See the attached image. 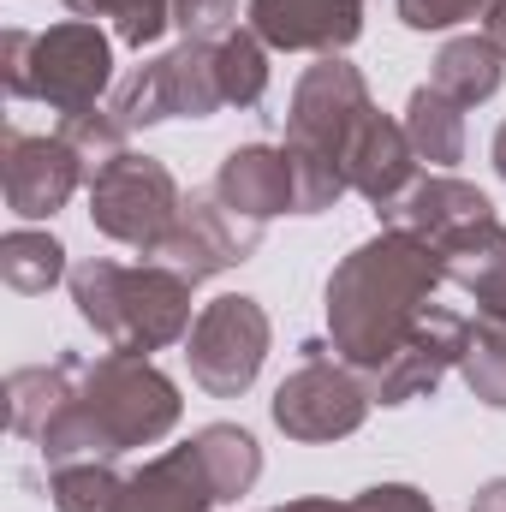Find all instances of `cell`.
Instances as JSON below:
<instances>
[{"label":"cell","instance_id":"obj_1","mask_svg":"<svg viewBox=\"0 0 506 512\" xmlns=\"http://www.w3.org/2000/svg\"><path fill=\"white\" fill-rule=\"evenodd\" d=\"M441 286H447V256L417 233L381 227L376 239H364L328 274V334L340 364L358 370V382L381 370L405 346V334L429 316Z\"/></svg>","mask_w":506,"mask_h":512},{"label":"cell","instance_id":"obj_2","mask_svg":"<svg viewBox=\"0 0 506 512\" xmlns=\"http://www.w3.org/2000/svg\"><path fill=\"white\" fill-rule=\"evenodd\" d=\"M179 411H185L179 387L149 358H137V352L78 358L72 399L36 435V453L48 459V471L78 465V459H120L131 447H155L161 435H173Z\"/></svg>","mask_w":506,"mask_h":512},{"label":"cell","instance_id":"obj_3","mask_svg":"<svg viewBox=\"0 0 506 512\" xmlns=\"http://www.w3.org/2000/svg\"><path fill=\"white\" fill-rule=\"evenodd\" d=\"M370 108L376 102H370L364 72L340 54H322L298 78L292 108H286V155H292V185H298L292 215H322L352 191L340 173V155H346L352 131L364 126Z\"/></svg>","mask_w":506,"mask_h":512},{"label":"cell","instance_id":"obj_4","mask_svg":"<svg viewBox=\"0 0 506 512\" xmlns=\"http://www.w3.org/2000/svg\"><path fill=\"white\" fill-rule=\"evenodd\" d=\"M72 304L114 352H137V358L191 334V280L167 262L90 256L72 268Z\"/></svg>","mask_w":506,"mask_h":512},{"label":"cell","instance_id":"obj_5","mask_svg":"<svg viewBox=\"0 0 506 512\" xmlns=\"http://www.w3.org/2000/svg\"><path fill=\"white\" fill-rule=\"evenodd\" d=\"M0 72L18 102H48L66 120L96 108V96L114 84V48L90 18H66L48 30H6Z\"/></svg>","mask_w":506,"mask_h":512},{"label":"cell","instance_id":"obj_6","mask_svg":"<svg viewBox=\"0 0 506 512\" xmlns=\"http://www.w3.org/2000/svg\"><path fill=\"white\" fill-rule=\"evenodd\" d=\"M185 215V191L167 173V161L155 155H114L108 167L90 173V221L96 233H108L114 245H131L149 262H161L173 227Z\"/></svg>","mask_w":506,"mask_h":512},{"label":"cell","instance_id":"obj_7","mask_svg":"<svg viewBox=\"0 0 506 512\" xmlns=\"http://www.w3.org/2000/svg\"><path fill=\"white\" fill-rule=\"evenodd\" d=\"M370 387L358 382V370L334 364V352L322 340L304 346V364L274 387V423L280 435L304 441V447H322V441H346L364 429L370 417Z\"/></svg>","mask_w":506,"mask_h":512},{"label":"cell","instance_id":"obj_8","mask_svg":"<svg viewBox=\"0 0 506 512\" xmlns=\"http://www.w3.org/2000/svg\"><path fill=\"white\" fill-rule=\"evenodd\" d=\"M215 108H227L215 42H179L161 60L137 66L126 84L114 90V120L126 131L161 126V120H209Z\"/></svg>","mask_w":506,"mask_h":512},{"label":"cell","instance_id":"obj_9","mask_svg":"<svg viewBox=\"0 0 506 512\" xmlns=\"http://www.w3.org/2000/svg\"><path fill=\"white\" fill-rule=\"evenodd\" d=\"M268 310L245 298V292H227L215 304L197 310L191 334H185V358H191V382L215 399H239L245 387L262 376V358H268Z\"/></svg>","mask_w":506,"mask_h":512},{"label":"cell","instance_id":"obj_10","mask_svg":"<svg viewBox=\"0 0 506 512\" xmlns=\"http://www.w3.org/2000/svg\"><path fill=\"white\" fill-rule=\"evenodd\" d=\"M0 185H6V209L24 221H48L54 209L72 203L78 185H90V161L54 131V137H30V131H6L0 137Z\"/></svg>","mask_w":506,"mask_h":512},{"label":"cell","instance_id":"obj_11","mask_svg":"<svg viewBox=\"0 0 506 512\" xmlns=\"http://www.w3.org/2000/svg\"><path fill=\"white\" fill-rule=\"evenodd\" d=\"M465 334H471V322L459 316V310H447V304H429V316L405 334V346L364 376L370 387V399L376 405H405V399H423V393H435L447 370H459V352H465Z\"/></svg>","mask_w":506,"mask_h":512},{"label":"cell","instance_id":"obj_12","mask_svg":"<svg viewBox=\"0 0 506 512\" xmlns=\"http://www.w3.org/2000/svg\"><path fill=\"white\" fill-rule=\"evenodd\" d=\"M256 239H262L256 221L233 215L215 191H191V197H185V215H179V227H173V239H167V251H161V262L179 268V274L197 286V280H215V274L239 268V262L256 251Z\"/></svg>","mask_w":506,"mask_h":512},{"label":"cell","instance_id":"obj_13","mask_svg":"<svg viewBox=\"0 0 506 512\" xmlns=\"http://www.w3.org/2000/svg\"><path fill=\"white\" fill-rule=\"evenodd\" d=\"M381 221L399 227V233H417L423 245H435V251L447 256L453 245H465L471 233L495 227L501 215H495V203H489L477 185H465V179H453V173H429V179H417L393 209H381Z\"/></svg>","mask_w":506,"mask_h":512},{"label":"cell","instance_id":"obj_14","mask_svg":"<svg viewBox=\"0 0 506 512\" xmlns=\"http://www.w3.org/2000/svg\"><path fill=\"white\" fill-rule=\"evenodd\" d=\"M245 18L280 54H340L364 36V0H251Z\"/></svg>","mask_w":506,"mask_h":512},{"label":"cell","instance_id":"obj_15","mask_svg":"<svg viewBox=\"0 0 506 512\" xmlns=\"http://www.w3.org/2000/svg\"><path fill=\"white\" fill-rule=\"evenodd\" d=\"M340 173H346V185L364 203H376V215H381V209H393L417 185V149H411V137H405L399 120H387L381 108H370L364 126L352 131L346 155H340Z\"/></svg>","mask_w":506,"mask_h":512},{"label":"cell","instance_id":"obj_16","mask_svg":"<svg viewBox=\"0 0 506 512\" xmlns=\"http://www.w3.org/2000/svg\"><path fill=\"white\" fill-rule=\"evenodd\" d=\"M215 197L233 215L256 221V227H268L274 215H292V203H298L292 155L274 149V143H239V149H227V161L215 173Z\"/></svg>","mask_w":506,"mask_h":512},{"label":"cell","instance_id":"obj_17","mask_svg":"<svg viewBox=\"0 0 506 512\" xmlns=\"http://www.w3.org/2000/svg\"><path fill=\"white\" fill-rule=\"evenodd\" d=\"M215 483L197 459V447H173L149 459L137 477H126V512H215Z\"/></svg>","mask_w":506,"mask_h":512},{"label":"cell","instance_id":"obj_18","mask_svg":"<svg viewBox=\"0 0 506 512\" xmlns=\"http://www.w3.org/2000/svg\"><path fill=\"white\" fill-rule=\"evenodd\" d=\"M506 78V54L501 42L483 30V36H453L441 54H435V90L441 96H453L459 108H477V102H489L495 90H501Z\"/></svg>","mask_w":506,"mask_h":512},{"label":"cell","instance_id":"obj_19","mask_svg":"<svg viewBox=\"0 0 506 512\" xmlns=\"http://www.w3.org/2000/svg\"><path fill=\"white\" fill-rule=\"evenodd\" d=\"M72 376H78V352H66V358H54V364L12 370V376H6V423H12V435L36 441V435L54 423V411L72 399Z\"/></svg>","mask_w":506,"mask_h":512},{"label":"cell","instance_id":"obj_20","mask_svg":"<svg viewBox=\"0 0 506 512\" xmlns=\"http://www.w3.org/2000/svg\"><path fill=\"white\" fill-rule=\"evenodd\" d=\"M191 447H197V459H203V471H209L221 507H233L239 495L256 489V477H262V447H256L251 429H239V423H209V429L191 435Z\"/></svg>","mask_w":506,"mask_h":512},{"label":"cell","instance_id":"obj_21","mask_svg":"<svg viewBox=\"0 0 506 512\" xmlns=\"http://www.w3.org/2000/svg\"><path fill=\"white\" fill-rule=\"evenodd\" d=\"M447 280L459 292H471L483 316H501L506 322V227L501 221L447 251Z\"/></svg>","mask_w":506,"mask_h":512},{"label":"cell","instance_id":"obj_22","mask_svg":"<svg viewBox=\"0 0 506 512\" xmlns=\"http://www.w3.org/2000/svg\"><path fill=\"white\" fill-rule=\"evenodd\" d=\"M399 126H405V137H411L417 161H429V167H453V161H465V108H459L453 96H441L435 84L411 90Z\"/></svg>","mask_w":506,"mask_h":512},{"label":"cell","instance_id":"obj_23","mask_svg":"<svg viewBox=\"0 0 506 512\" xmlns=\"http://www.w3.org/2000/svg\"><path fill=\"white\" fill-rule=\"evenodd\" d=\"M0 280H6L12 292H24V298H36V292L72 280L66 245H60L54 233H24V227L6 233V239H0Z\"/></svg>","mask_w":506,"mask_h":512},{"label":"cell","instance_id":"obj_24","mask_svg":"<svg viewBox=\"0 0 506 512\" xmlns=\"http://www.w3.org/2000/svg\"><path fill=\"white\" fill-rule=\"evenodd\" d=\"M48 501L54 512H126V477L108 459H78L54 471Z\"/></svg>","mask_w":506,"mask_h":512},{"label":"cell","instance_id":"obj_25","mask_svg":"<svg viewBox=\"0 0 506 512\" xmlns=\"http://www.w3.org/2000/svg\"><path fill=\"white\" fill-rule=\"evenodd\" d=\"M215 66H221V96L227 108H256L268 90V42L256 30H227L215 42Z\"/></svg>","mask_w":506,"mask_h":512},{"label":"cell","instance_id":"obj_26","mask_svg":"<svg viewBox=\"0 0 506 512\" xmlns=\"http://www.w3.org/2000/svg\"><path fill=\"white\" fill-rule=\"evenodd\" d=\"M459 376L471 382V393L483 405L506 411V322L501 316H477L471 322L465 352H459Z\"/></svg>","mask_w":506,"mask_h":512},{"label":"cell","instance_id":"obj_27","mask_svg":"<svg viewBox=\"0 0 506 512\" xmlns=\"http://www.w3.org/2000/svg\"><path fill=\"white\" fill-rule=\"evenodd\" d=\"M66 12H78L90 24L114 18L126 48H149V42H161L173 30V0H66Z\"/></svg>","mask_w":506,"mask_h":512},{"label":"cell","instance_id":"obj_28","mask_svg":"<svg viewBox=\"0 0 506 512\" xmlns=\"http://www.w3.org/2000/svg\"><path fill=\"white\" fill-rule=\"evenodd\" d=\"M60 137H66V143L90 161V173H96V167H108L114 155H126L131 131L114 120V108H84V114H66V120H60Z\"/></svg>","mask_w":506,"mask_h":512},{"label":"cell","instance_id":"obj_29","mask_svg":"<svg viewBox=\"0 0 506 512\" xmlns=\"http://www.w3.org/2000/svg\"><path fill=\"white\" fill-rule=\"evenodd\" d=\"M173 24L185 30V42H221L227 30H239V0H173Z\"/></svg>","mask_w":506,"mask_h":512},{"label":"cell","instance_id":"obj_30","mask_svg":"<svg viewBox=\"0 0 506 512\" xmlns=\"http://www.w3.org/2000/svg\"><path fill=\"white\" fill-rule=\"evenodd\" d=\"M495 0H399V18L411 30H453L465 18H483Z\"/></svg>","mask_w":506,"mask_h":512},{"label":"cell","instance_id":"obj_31","mask_svg":"<svg viewBox=\"0 0 506 512\" xmlns=\"http://www.w3.org/2000/svg\"><path fill=\"white\" fill-rule=\"evenodd\" d=\"M346 512H435V501L423 489H411V483H376V489H364Z\"/></svg>","mask_w":506,"mask_h":512},{"label":"cell","instance_id":"obj_32","mask_svg":"<svg viewBox=\"0 0 506 512\" xmlns=\"http://www.w3.org/2000/svg\"><path fill=\"white\" fill-rule=\"evenodd\" d=\"M471 512H506V477L483 483V489H477V501H471Z\"/></svg>","mask_w":506,"mask_h":512},{"label":"cell","instance_id":"obj_33","mask_svg":"<svg viewBox=\"0 0 506 512\" xmlns=\"http://www.w3.org/2000/svg\"><path fill=\"white\" fill-rule=\"evenodd\" d=\"M268 512H346L340 501H286V507H268Z\"/></svg>","mask_w":506,"mask_h":512},{"label":"cell","instance_id":"obj_34","mask_svg":"<svg viewBox=\"0 0 506 512\" xmlns=\"http://www.w3.org/2000/svg\"><path fill=\"white\" fill-rule=\"evenodd\" d=\"M489 36L501 42V54H506V0H495V6H489Z\"/></svg>","mask_w":506,"mask_h":512},{"label":"cell","instance_id":"obj_35","mask_svg":"<svg viewBox=\"0 0 506 512\" xmlns=\"http://www.w3.org/2000/svg\"><path fill=\"white\" fill-rule=\"evenodd\" d=\"M489 155H495V173L506 179V120H501V131H495V143H489Z\"/></svg>","mask_w":506,"mask_h":512}]
</instances>
